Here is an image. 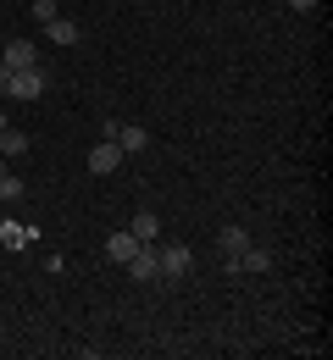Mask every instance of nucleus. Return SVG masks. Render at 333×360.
Listing matches in <instances>:
<instances>
[{
	"instance_id": "nucleus-3",
	"label": "nucleus",
	"mask_w": 333,
	"mask_h": 360,
	"mask_svg": "<svg viewBox=\"0 0 333 360\" xmlns=\"http://www.w3.org/2000/svg\"><path fill=\"white\" fill-rule=\"evenodd\" d=\"M156 255H161V277H184L194 266L189 244H156Z\"/></svg>"
},
{
	"instance_id": "nucleus-17",
	"label": "nucleus",
	"mask_w": 333,
	"mask_h": 360,
	"mask_svg": "<svg viewBox=\"0 0 333 360\" xmlns=\"http://www.w3.org/2000/svg\"><path fill=\"white\" fill-rule=\"evenodd\" d=\"M6 78H11V72H6V67H0V89H6Z\"/></svg>"
},
{
	"instance_id": "nucleus-13",
	"label": "nucleus",
	"mask_w": 333,
	"mask_h": 360,
	"mask_svg": "<svg viewBox=\"0 0 333 360\" xmlns=\"http://www.w3.org/2000/svg\"><path fill=\"white\" fill-rule=\"evenodd\" d=\"M0 244H6V250H23V244H34V233L17 227V222H0Z\"/></svg>"
},
{
	"instance_id": "nucleus-4",
	"label": "nucleus",
	"mask_w": 333,
	"mask_h": 360,
	"mask_svg": "<svg viewBox=\"0 0 333 360\" xmlns=\"http://www.w3.org/2000/svg\"><path fill=\"white\" fill-rule=\"evenodd\" d=\"M0 67H6V72L39 67V45H28V39H11V45H6V56H0Z\"/></svg>"
},
{
	"instance_id": "nucleus-8",
	"label": "nucleus",
	"mask_w": 333,
	"mask_h": 360,
	"mask_svg": "<svg viewBox=\"0 0 333 360\" xmlns=\"http://www.w3.org/2000/svg\"><path fill=\"white\" fill-rule=\"evenodd\" d=\"M234 271H272V250H261V244H250L244 255L234 261Z\"/></svg>"
},
{
	"instance_id": "nucleus-10",
	"label": "nucleus",
	"mask_w": 333,
	"mask_h": 360,
	"mask_svg": "<svg viewBox=\"0 0 333 360\" xmlns=\"http://www.w3.org/2000/svg\"><path fill=\"white\" fill-rule=\"evenodd\" d=\"M217 244H222V255H228V261H239V255L250 250V233H244V227H222V238H217Z\"/></svg>"
},
{
	"instance_id": "nucleus-9",
	"label": "nucleus",
	"mask_w": 333,
	"mask_h": 360,
	"mask_svg": "<svg viewBox=\"0 0 333 360\" xmlns=\"http://www.w3.org/2000/svg\"><path fill=\"white\" fill-rule=\"evenodd\" d=\"M128 233H134L139 244H156V238H161V217H150V211H139V217L128 222Z\"/></svg>"
},
{
	"instance_id": "nucleus-15",
	"label": "nucleus",
	"mask_w": 333,
	"mask_h": 360,
	"mask_svg": "<svg viewBox=\"0 0 333 360\" xmlns=\"http://www.w3.org/2000/svg\"><path fill=\"white\" fill-rule=\"evenodd\" d=\"M34 17H39V22H50V17H56V0H34Z\"/></svg>"
},
{
	"instance_id": "nucleus-1",
	"label": "nucleus",
	"mask_w": 333,
	"mask_h": 360,
	"mask_svg": "<svg viewBox=\"0 0 333 360\" xmlns=\"http://www.w3.org/2000/svg\"><path fill=\"white\" fill-rule=\"evenodd\" d=\"M128 277H134V283H156V277H161V255H156V244H139V250L128 255Z\"/></svg>"
},
{
	"instance_id": "nucleus-5",
	"label": "nucleus",
	"mask_w": 333,
	"mask_h": 360,
	"mask_svg": "<svg viewBox=\"0 0 333 360\" xmlns=\"http://www.w3.org/2000/svg\"><path fill=\"white\" fill-rule=\"evenodd\" d=\"M122 167V150H117V139H100L95 150H89V172L95 178H106V172H117Z\"/></svg>"
},
{
	"instance_id": "nucleus-12",
	"label": "nucleus",
	"mask_w": 333,
	"mask_h": 360,
	"mask_svg": "<svg viewBox=\"0 0 333 360\" xmlns=\"http://www.w3.org/2000/svg\"><path fill=\"white\" fill-rule=\"evenodd\" d=\"M23 150H28V134H17V128H0V155H6V161H17Z\"/></svg>"
},
{
	"instance_id": "nucleus-14",
	"label": "nucleus",
	"mask_w": 333,
	"mask_h": 360,
	"mask_svg": "<svg viewBox=\"0 0 333 360\" xmlns=\"http://www.w3.org/2000/svg\"><path fill=\"white\" fill-rule=\"evenodd\" d=\"M0 200H23V178L6 172V178H0Z\"/></svg>"
},
{
	"instance_id": "nucleus-6",
	"label": "nucleus",
	"mask_w": 333,
	"mask_h": 360,
	"mask_svg": "<svg viewBox=\"0 0 333 360\" xmlns=\"http://www.w3.org/2000/svg\"><path fill=\"white\" fill-rule=\"evenodd\" d=\"M134 250H139V238H134V233H128V227H122V233H111V238H106V261H117V266H128V255H134Z\"/></svg>"
},
{
	"instance_id": "nucleus-7",
	"label": "nucleus",
	"mask_w": 333,
	"mask_h": 360,
	"mask_svg": "<svg viewBox=\"0 0 333 360\" xmlns=\"http://www.w3.org/2000/svg\"><path fill=\"white\" fill-rule=\"evenodd\" d=\"M45 39H50V45H78V22H73V17H50Z\"/></svg>"
},
{
	"instance_id": "nucleus-2",
	"label": "nucleus",
	"mask_w": 333,
	"mask_h": 360,
	"mask_svg": "<svg viewBox=\"0 0 333 360\" xmlns=\"http://www.w3.org/2000/svg\"><path fill=\"white\" fill-rule=\"evenodd\" d=\"M6 89H11V100H39L45 94V72L39 67H23V72L6 78Z\"/></svg>"
},
{
	"instance_id": "nucleus-11",
	"label": "nucleus",
	"mask_w": 333,
	"mask_h": 360,
	"mask_svg": "<svg viewBox=\"0 0 333 360\" xmlns=\"http://www.w3.org/2000/svg\"><path fill=\"white\" fill-rule=\"evenodd\" d=\"M117 150L122 155H139V150H150V134L144 128H117Z\"/></svg>"
},
{
	"instance_id": "nucleus-18",
	"label": "nucleus",
	"mask_w": 333,
	"mask_h": 360,
	"mask_svg": "<svg viewBox=\"0 0 333 360\" xmlns=\"http://www.w3.org/2000/svg\"><path fill=\"white\" fill-rule=\"evenodd\" d=\"M0 128H11V122H6V111H0Z\"/></svg>"
},
{
	"instance_id": "nucleus-16",
	"label": "nucleus",
	"mask_w": 333,
	"mask_h": 360,
	"mask_svg": "<svg viewBox=\"0 0 333 360\" xmlns=\"http://www.w3.org/2000/svg\"><path fill=\"white\" fill-rule=\"evenodd\" d=\"M311 6H317V0H289V11H311Z\"/></svg>"
}]
</instances>
